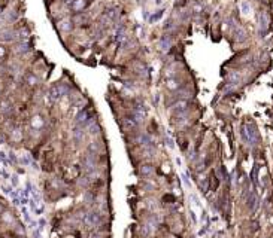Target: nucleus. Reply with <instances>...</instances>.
Masks as SVG:
<instances>
[{
	"label": "nucleus",
	"instance_id": "f257e3e1",
	"mask_svg": "<svg viewBox=\"0 0 273 238\" xmlns=\"http://www.w3.org/2000/svg\"><path fill=\"white\" fill-rule=\"evenodd\" d=\"M242 139L246 143H251V145H254L257 142V131L251 124H246V125L242 127Z\"/></svg>",
	"mask_w": 273,
	"mask_h": 238
},
{
	"label": "nucleus",
	"instance_id": "f03ea898",
	"mask_svg": "<svg viewBox=\"0 0 273 238\" xmlns=\"http://www.w3.org/2000/svg\"><path fill=\"white\" fill-rule=\"evenodd\" d=\"M258 28H260V33H266L269 28V17L266 12H260L258 15Z\"/></svg>",
	"mask_w": 273,
	"mask_h": 238
},
{
	"label": "nucleus",
	"instance_id": "7ed1b4c3",
	"mask_svg": "<svg viewBox=\"0 0 273 238\" xmlns=\"http://www.w3.org/2000/svg\"><path fill=\"white\" fill-rule=\"evenodd\" d=\"M84 222H85L88 226H99V225H100V217H99V214H96V213H88V214H85Z\"/></svg>",
	"mask_w": 273,
	"mask_h": 238
},
{
	"label": "nucleus",
	"instance_id": "20e7f679",
	"mask_svg": "<svg viewBox=\"0 0 273 238\" xmlns=\"http://www.w3.org/2000/svg\"><path fill=\"white\" fill-rule=\"evenodd\" d=\"M173 109V115H182V113H185V109H187V101L185 100H179V101H176L173 106H172Z\"/></svg>",
	"mask_w": 273,
	"mask_h": 238
},
{
	"label": "nucleus",
	"instance_id": "39448f33",
	"mask_svg": "<svg viewBox=\"0 0 273 238\" xmlns=\"http://www.w3.org/2000/svg\"><path fill=\"white\" fill-rule=\"evenodd\" d=\"M64 95V91H63V86H52L51 90H49V97H51V100H60L61 97Z\"/></svg>",
	"mask_w": 273,
	"mask_h": 238
},
{
	"label": "nucleus",
	"instance_id": "423d86ee",
	"mask_svg": "<svg viewBox=\"0 0 273 238\" xmlns=\"http://www.w3.org/2000/svg\"><path fill=\"white\" fill-rule=\"evenodd\" d=\"M239 8H240L242 15H245V17H249V15H251V12H252V8H251V5H249V2H248V0H242V2H240V5H239Z\"/></svg>",
	"mask_w": 273,
	"mask_h": 238
},
{
	"label": "nucleus",
	"instance_id": "0eeeda50",
	"mask_svg": "<svg viewBox=\"0 0 273 238\" xmlns=\"http://www.w3.org/2000/svg\"><path fill=\"white\" fill-rule=\"evenodd\" d=\"M87 2L85 0H73V3H72V9H75V11H78V12H81V11H84L85 8H87Z\"/></svg>",
	"mask_w": 273,
	"mask_h": 238
},
{
	"label": "nucleus",
	"instance_id": "6e6552de",
	"mask_svg": "<svg viewBox=\"0 0 273 238\" xmlns=\"http://www.w3.org/2000/svg\"><path fill=\"white\" fill-rule=\"evenodd\" d=\"M123 125H124V128L127 129V131H133V129H136V127H137V122H134L131 118H126V119L123 121Z\"/></svg>",
	"mask_w": 273,
	"mask_h": 238
},
{
	"label": "nucleus",
	"instance_id": "1a4fd4ad",
	"mask_svg": "<svg viewBox=\"0 0 273 238\" xmlns=\"http://www.w3.org/2000/svg\"><path fill=\"white\" fill-rule=\"evenodd\" d=\"M170 46H172V39L170 37H161L160 39V48L163 49V51H169L170 49Z\"/></svg>",
	"mask_w": 273,
	"mask_h": 238
},
{
	"label": "nucleus",
	"instance_id": "9d476101",
	"mask_svg": "<svg viewBox=\"0 0 273 238\" xmlns=\"http://www.w3.org/2000/svg\"><path fill=\"white\" fill-rule=\"evenodd\" d=\"M233 36H234V39L236 40H243L245 39V36H246V33H245V30L242 28V27H234V30H233Z\"/></svg>",
	"mask_w": 273,
	"mask_h": 238
},
{
	"label": "nucleus",
	"instance_id": "9b49d317",
	"mask_svg": "<svg viewBox=\"0 0 273 238\" xmlns=\"http://www.w3.org/2000/svg\"><path fill=\"white\" fill-rule=\"evenodd\" d=\"M163 14H164V9H161V11H157V14H154L152 17H149V21H151V22H155V21H158V19L163 17Z\"/></svg>",
	"mask_w": 273,
	"mask_h": 238
},
{
	"label": "nucleus",
	"instance_id": "f8f14e48",
	"mask_svg": "<svg viewBox=\"0 0 273 238\" xmlns=\"http://www.w3.org/2000/svg\"><path fill=\"white\" fill-rule=\"evenodd\" d=\"M228 80H230V83H239V80H240V76L237 73H231L230 76H228Z\"/></svg>",
	"mask_w": 273,
	"mask_h": 238
},
{
	"label": "nucleus",
	"instance_id": "ddd939ff",
	"mask_svg": "<svg viewBox=\"0 0 273 238\" xmlns=\"http://www.w3.org/2000/svg\"><path fill=\"white\" fill-rule=\"evenodd\" d=\"M140 173H142L143 176H149V174L152 173V168H151L149 165H143V167L140 168Z\"/></svg>",
	"mask_w": 273,
	"mask_h": 238
},
{
	"label": "nucleus",
	"instance_id": "4468645a",
	"mask_svg": "<svg viewBox=\"0 0 273 238\" xmlns=\"http://www.w3.org/2000/svg\"><path fill=\"white\" fill-rule=\"evenodd\" d=\"M167 86H169L170 90H172V88H173V90H176V88H178V85H176V80H169V85H167Z\"/></svg>",
	"mask_w": 273,
	"mask_h": 238
}]
</instances>
